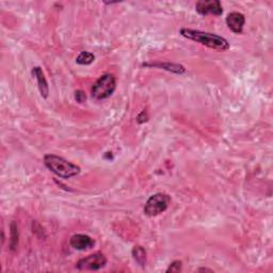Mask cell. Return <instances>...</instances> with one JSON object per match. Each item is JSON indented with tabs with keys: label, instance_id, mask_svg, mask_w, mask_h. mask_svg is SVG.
I'll list each match as a JSON object with an SVG mask.
<instances>
[{
	"label": "cell",
	"instance_id": "3",
	"mask_svg": "<svg viewBox=\"0 0 273 273\" xmlns=\"http://www.w3.org/2000/svg\"><path fill=\"white\" fill-rule=\"evenodd\" d=\"M117 88L116 77L111 74L101 75L92 87V96L95 99H106L115 93Z\"/></svg>",
	"mask_w": 273,
	"mask_h": 273
},
{
	"label": "cell",
	"instance_id": "16",
	"mask_svg": "<svg viewBox=\"0 0 273 273\" xmlns=\"http://www.w3.org/2000/svg\"><path fill=\"white\" fill-rule=\"evenodd\" d=\"M147 119H149V117H147L145 111H142L140 115L138 116V117H136V121H138V123H140V124L145 123Z\"/></svg>",
	"mask_w": 273,
	"mask_h": 273
},
{
	"label": "cell",
	"instance_id": "14",
	"mask_svg": "<svg viewBox=\"0 0 273 273\" xmlns=\"http://www.w3.org/2000/svg\"><path fill=\"white\" fill-rule=\"evenodd\" d=\"M181 267H183V263L180 260H174L172 264L170 265L169 268L167 269V272H179L181 271Z\"/></svg>",
	"mask_w": 273,
	"mask_h": 273
},
{
	"label": "cell",
	"instance_id": "17",
	"mask_svg": "<svg viewBox=\"0 0 273 273\" xmlns=\"http://www.w3.org/2000/svg\"><path fill=\"white\" fill-rule=\"evenodd\" d=\"M198 271H209V272H213L212 269H207V268H201V269H198Z\"/></svg>",
	"mask_w": 273,
	"mask_h": 273
},
{
	"label": "cell",
	"instance_id": "6",
	"mask_svg": "<svg viewBox=\"0 0 273 273\" xmlns=\"http://www.w3.org/2000/svg\"><path fill=\"white\" fill-rule=\"evenodd\" d=\"M195 10L198 14L206 16L208 14L220 16L223 13L221 2L219 0H201L195 4Z\"/></svg>",
	"mask_w": 273,
	"mask_h": 273
},
{
	"label": "cell",
	"instance_id": "15",
	"mask_svg": "<svg viewBox=\"0 0 273 273\" xmlns=\"http://www.w3.org/2000/svg\"><path fill=\"white\" fill-rule=\"evenodd\" d=\"M75 98L78 102H83L85 99H87V96H85L83 91L78 90V91H76V93H75Z\"/></svg>",
	"mask_w": 273,
	"mask_h": 273
},
{
	"label": "cell",
	"instance_id": "7",
	"mask_svg": "<svg viewBox=\"0 0 273 273\" xmlns=\"http://www.w3.org/2000/svg\"><path fill=\"white\" fill-rule=\"evenodd\" d=\"M71 246L78 251H85L95 246V240L88 235L76 234L71 237Z\"/></svg>",
	"mask_w": 273,
	"mask_h": 273
},
{
	"label": "cell",
	"instance_id": "8",
	"mask_svg": "<svg viewBox=\"0 0 273 273\" xmlns=\"http://www.w3.org/2000/svg\"><path fill=\"white\" fill-rule=\"evenodd\" d=\"M226 25L229 26L230 29L235 32L240 34L243 31V26L246 24V19H244V15L239 13V12H232L226 16Z\"/></svg>",
	"mask_w": 273,
	"mask_h": 273
},
{
	"label": "cell",
	"instance_id": "13",
	"mask_svg": "<svg viewBox=\"0 0 273 273\" xmlns=\"http://www.w3.org/2000/svg\"><path fill=\"white\" fill-rule=\"evenodd\" d=\"M17 243H19V231H17V225L15 222H12L11 224V241H10V248L12 251L16 249Z\"/></svg>",
	"mask_w": 273,
	"mask_h": 273
},
{
	"label": "cell",
	"instance_id": "10",
	"mask_svg": "<svg viewBox=\"0 0 273 273\" xmlns=\"http://www.w3.org/2000/svg\"><path fill=\"white\" fill-rule=\"evenodd\" d=\"M143 66H152V67H160L162 70H166L169 72H172L175 74H184L186 72V68L183 65L174 64V63H144Z\"/></svg>",
	"mask_w": 273,
	"mask_h": 273
},
{
	"label": "cell",
	"instance_id": "2",
	"mask_svg": "<svg viewBox=\"0 0 273 273\" xmlns=\"http://www.w3.org/2000/svg\"><path fill=\"white\" fill-rule=\"evenodd\" d=\"M44 163L51 172L61 178H71L80 173V168L76 164L65 160L62 157L53 155V154L45 155Z\"/></svg>",
	"mask_w": 273,
	"mask_h": 273
},
{
	"label": "cell",
	"instance_id": "1",
	"mask_svg": "<svg viewBox=\"0 0 273 273\" xmlns=\"http://www.w3.org/2000/svg\"><path fill=\"white\" fill-rule=\"evenodd\" d=\"M180 34L188 39H192L196 43H200L204 46L209 47L212 49L225 51L230 49V43L227 39L220 36L209 32H203L200 30H192V29H184L180 30Z\"/></svg>",
	"mask_w": 273,
	"mask_h": 273
},
{
	"label": "cell",
	"instance_id": "5",
	"mask_svg": "<svg viewBox=\"0 0 273 273\" xmlns=\"http://www.w3.org/2000/svg\"><path fill=\"white\" fill-rule=\"evenodd\" d=\"M107 264V258L104 254L99 252L91 254L87 257L80 259L76 264V268L81 271H96L104 268Z\"/></svg>",
	"mask_w": 273,
	"mask_h": 273
},
{
	"label": "cell",
	"instance_id": "11",
	"mask_svg": "<svg viewBox=\"0 0 273 273\" xmlns=\"http://www.w3.org/2000/svg\"><path fill=\"white\" fill-rule=\"evenodd\" d=\"M133 256H134V259L140 266L143 267L145 265V263H146V251L141 246H136L133 249Z\"/></svg>",
	"mask_w": 273,
	"mask_h": 273
},
{
	"label": "cell",
	"instance_id": "12",
	"mask_svg": "<svg viewBox=\"0 0 273 273\" xmlns=\"http://www.w3.org/2000/svg\"><path fill=\"white\" fill-rule=\"evenodd\" d=\"M95 60V57L93 54L88 53V51H82V53L79 54V56L76 58V63L80 65H89L91 63H93Z\"/></svg>",
	"mask_w": 273,
	"mask_h": 273
},
{
	"label": "cell",
	"instance_id": "4",
	"mask_svg": "<svg viewBox=\"0 0 273 273\" xmlns=\"http://www.w3.org/2000/svg\"><path fill=\"white\" fill-rule=\"evenodd\" d=\"M171 203V196L166 193H156L147 200L144 206V214L149 217H155L166 212Z\"/></svg>",
	"mask_w": 273,
	"mask_h": 273
},
{
	"label": "cell",
	"instance_id": "9",
	"mask_svg": "<svg viewBox=\"0 0 273 273\" xmlns=\"http://www.w3.org/2000/svg\"><path fill=\"white\" fill-rule=\"evenodd\" d=\"M32 76H33V78L37 79L39 93H41V95L43 96L44 98H47L48 93H49V89H48L47 80L44 76V73L42 71V68L39 66L33 67L32 68Z\"/></svg>",
	"mask_w": 273,
	"mask_h": 273
}]
</instances>
